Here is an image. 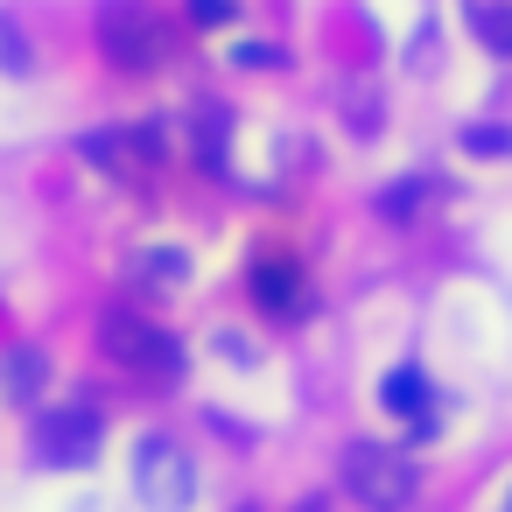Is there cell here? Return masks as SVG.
I'll return each mask as SVG.
<instances>
[{
	"label": "cell",
	"mask_w": 512,
	"mask_h": 512,
	"mask_svg": "<svg viewBox=\"0 0 512 512\" xmlns=\"http://www.w3.org/2000/svg\"><path fill=\"white\" fill-rule=\"evenodd\" d=\"M505 512H512V491H505Z\"/></svg>",
	"instance_id": "18"
},
{
	"label": "cell",
	"mask_w": 512,
	"mask_h": 512,
	"mask_svg": "<svg viewBox=\"0 0 512 512\" xmlns=\"http://www.w3.org/2000/svg\"><path fill=\"white\" fill-rule=\"evenodd\" d=\"M253 302L267 316H295L302 309V267L295 260H260L253 267Z\"/></svg>",
	"instance_id": "6"
},
{
	"label": "cell",
	"mask_w": 512,
	"mask_h": 512,
	"mask_svg": "<svg viewBox=\"0 0 512 512\" xmlns=\"http://www.w3.org/2000/svg\"><path fill=\"white\" fill-rule=\"evenodd\" d=\"M99 50L120 64V71H155L169 57V29L141 8V0H106L99 15Z\"/></svg>",
	"instance_id": "2"
},
{
	"label": "cell",
	"mask_w": 512,
	"mask_h": 512,
	"mask_svg": "<svg viewBox=\"0 0 512 512\" xmlns=\"http://www.w3.org/2000/svg\"><path fill=\"white\" fill-rule=\"evenodd\" d=\"M225 148H232V120H225V106H197V155H204L211 176H225Z\"/></svg>",
	"instance_id": "10"
},
{
	"label": "cell",
	"mask_w": 512,
	"mask_h": 512,
	"mask_svg": "<svg viewBox=\"0 0 512 512\" xmlns=\"http://www.w3.org/2000/svg\"><path fill=\"white\" fill-rule=\"evenodd\" d=\"M239 64H253V71H274V64H281V50H274V43H246V50H239Z\"/></svg>",
	"instance_id": "16"
},
{
	"label": "cell",
	"mask_w": 512,
	"mask_h": 512,
	"mask_svg": "<svg viewBox=\"0 0 512 512\" xmlns=\"http://www.w3.org/2000/svg\"><path fill=\"white\" fill-rule=\"evenodd\" d=\"M232 15H239V0H190V22L197 29H225Z\"/></svg>",
	"instance_id": "14"
},
{
	"label": "cell",
	"mask_w": 512,
	"mask_h": 512,
	"mask_svg": "<svg viewBox=\"0 0 512 512\" xmlns=\"http://www.w3.org/2000/svg\"><path fill=\"white\" fill-rule=\"evenodd\" d=\"M43 386H50V358L36 344H22V351L0 358V393H8V400H36Z\"/></svg>",
	"instance_id": "8"
},
{
	"label": "cell",
	"mask_w": 512,
	"mask_h": 512,
	"mask_svg": "<svg viewBox=\"0 0 512 512\" xmlns=\"http://www.w3.org/2000/svg\"><path fill=\"white\" fill-rule=\"evenodd\" d=\"M295 512H323V498H302V505H295Z\"/></svg>",
	"instance_id": "17"
},
{
	"label": "cell",
	"mask_w": 512,
	"mask_h": 512,
	"mask_svg": "<svg viewBox=\"0 0 512 512\" xmlns=\"http://www.w3.org/2000/svg\"><path fill=\"white\" fill-rule=\"evenodd\" d=\"M0 64H8V71H15V78H22V71H29V43H22V36H15V22H0Z\"/></svg>",
	"instance_id": "15"
},
{
	"label": "cell",
	"mask_w": 512,
	"mask_h": 512,
	"mask_svg": "<svg viewBox=\"0 0 512 512\" xmlns=\"http://www.w3.org/2000/svg\"><path fill=\"white\" fill-rule=\"evenodd\" d=\"M428 400H435V386H428V372H414V365H400V372H386V379H379V407H386V414H400V421H421V414H428Z\"/></svg>",
	"instance_id": "7"
},
{
	"label": "cell",
	"mask_w": 512,
	"mask_h": 512,
	"mask_svg": "<svg viewBox=\"0 0 512 512\" xmlns=\"http://www.w3.org/2000/svg\"><path fill=\"white\" fill-rule=\"evenodd\" d=\"M134 491H141L148 512H183V505L197 498V463H190L169 435H148V442L134 449Z\"/></svg>",
	"instance_id": "3"
},
{
	"label": "cell",
	"mask_w": 512,
	"mask_h": 512,
	"mask_svg": "<svg viewBox=\"0 0 512 512\" xmlns=\"http://www.w3.org/2000/svg\"><path fill=\"white\" fill-rule=\"evenodd\" d=\"M470 155H512V127H463Z\"/></svg>",
	"instance_id": "13"
},
{
	"label": "cell",
	"mask_w": 512,
	"mask_h": 512,
	"mask_svg": "<svg viewBox=\"0 0 512 512\" xmlns=\"http://www.w3.org/2000/svg\"><path fill=\"white\" fill-rule=\"evenodd\" d=\"M99 442H106V421H99V407H85V400H64V407L43 414V428H36V449H43V463H57V470H85V463L99 456Z\"/></svg>",
	"instance_id": "5"
},
{
	"label": "cell",
	"mask_w": 512,
	"mask_h": 512,
	"mask_svg": "<svg viewBox=\"0 0 512 512\" xmlns=\"http://www.w3.org/2000/svg\"><path fill=\"white\" fill-rule=\"evenodd\" d=\"M344 491L365 512H407L414 491H421V470L400 449H386V442H351L344 449Z\"/></svg>",
	"instance_id": "1"
},
{
	"label": "cell",
	"mask_w": 512,
	"mask_h": 512,
	"mask_svg": "<svg viewBox=\"0 0 512 512\" xmlns=\"http://www.w3.org/2000/svg\"><path fill=\"white\" fill-rule=\"evenodd\" d=\"M99 344H106V358L127 365V372H183V344H176L169 330L127 316V309L99 316Z\"/></svg>",
	"instance_id": "4"
},
{
	"label": "cell",
	"mask_w": 512,
	"mask_h": 512,
	"mask_svg": "<svg viewBox=\"0 0 512 512\" xmlns=\"http://www.w3.org/2000/svg\"><path fill=\"white\" fill-rule=\"evenodd\" d=\"M463 15H470V29L484 36V50L512 64V0H463Z\"/></svg>",
	"instance_id": "9"
},
{
	"label": "cell",
	"mask_w": 512,
	"mask_h": 512,
	"mask_svg": "<svg viewBox=\"0 0 512 512\" xmlns=\"http://www.w3.org/2000/svg\"><path fill=\"white\" fill-rule=\"evenodd\" d=\"M428 190H435V176H407L400 190H386V197H379V211H386L393 225H407V218H414V211L428 204Z\"/></svg>",
	"instance_id": "12"
},
{
	"label": "cell",
	"mask_w": 512,
	"mask_h": 512,
	"mask_svg": "<svg viewBox=\"0 0 512 512\" xmlns=\"http://www.w3.org/2000/svg\"><path fill=\"white\" fill-rule=\"evenodd\" d=\"M134 267L148 274V288H183L190 281V253H176V246H148Z\"/></svg>",
	"instance_id": "11"
}]
</instances>
